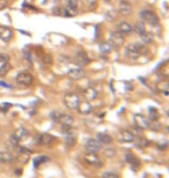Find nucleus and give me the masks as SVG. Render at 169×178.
<instances>
[{
  "label": "nucleus",
  "instance_id": "obj_1",
  "mask_svg": "<svg viewBox=\"0 0 169 178\" xmlns=\"http://www.w3.org/2000/svg\"><path fill=\"white\" fill-rule=\"evenodd\" d=\"M150 52V49L144 43H131L125 49V56L131 60H137L139 57Z\"/></svg>",
  "mask_w": 169,
  "mask_h": 178
},
{
  "label": "nucleus",
  "instance_id": "obj_2",
  "mask_svg": "<svg viewBox=\"0 0 169 178\" xmlns=\"http://www.w3.org/2000/svg\"><path fill=\"white\" fill-rule=\"evenodd\" d=\"M84 162L87 165H89V167L94 168V169H100L103 165V161H102V159L96 153L87 152L84 155Z\"/></svg>",
  "mask_w": 169,
  "mask_h": 178
},
{
  "label": "nucleus",
  "instance_id": "obj_3",
  "mask_svg": "<svg viewBox=\"0 0 169 178\" xmlns=\"http://www.w3.org/2000/svg\"><path fill=\"white\" fill-rule=\"evenodd\" d=\"M80 102V97L75 93H67L65 95V97H64V103H65L66 108H69V110H77V108Z\"/></svg>",
  "mask_w": 169,
  "mask_h": 178
},
{
  "label": "nucleus",
  "instance_id": "obj_4",
  "mask_svg": "<svg viewBox=\"0 0 169 178\" xmlns=\"http://www.w3.org/2000/svg\"><path fill=\"white\" fill-rule=\"evenodd\" d=\"M139 16H140V19L142 20V22L150 23L151 26H153V27L159 26V18L154 12L145 9V11H141L139 13Z\"/></svg>",
  "mask_w": 169,
  "mask_h": 178
},
{
  "label": "nucleus",
  "instance_id": "obj_5",
  "mask_svg": "<svg viewBox=\"0 0 169 178\" xmlns=\"http://www.w3.org/2000/svg\"><path fill=\"white\" fill-rule=\"evenodd\" d=\"M14 153H15V160L18 161L19 163H27L28 161H29V159H30V150L28 149V148L26 147H21V146H19V147L16 148L15 150H14Z\"/></svg>",
  "mask_w": 169,
  "mask_h": 178
},
{
  "label": "nucleus",
  "instance_id": "obj_6",
  "mask_svg": "<svg viewBox=\"0 0 169 178\" xmlns=\"http://www.w3.org/2000/svg\"><path fill=\"white\" fill-rule=\"evenodd\" d=\"M124 42H125L124 35L119 34L118 31L111 33L110 36H109V41H108V43L110 44L111 48H120L124 44Z\"/></svg>",
  "mask_w": 169,
  "mask_h": 178
},
{
  "label": "nucleus",
  "instance_id": "obj_7",
  "mask_svg": "<svg viewBox=\"0 0 169 178\" xmlns=\"http://www.w3.org/2000/svg\"><path fill=\"white\" fill-rule=\"evenodd\" d=\"M16 82L19 84H21V86L29 87L34 82V76L28 72H21L16 75Z\"/></svg>",
  "mask_w": 169,
  "mask_h": 178
},
{
  "label": "nucleus",
  "instance_id": "obj_8",
  "mask_svg": "<svg viewBox=\"0 0 169 178\" xmlns=\"http://www.w3.org/2000/svg\"><path fill=\"white\" fill-rule=\"evenodd\" d=\"M54 141V136L48 133H42V134H37L36 135V144L39 146H51Z\"/></svg>",
  "mask_w": 169,
  "mask_h": 178
},
{
  "label": "nucleus",
  "instance_id": "obj_9",
  "mask_svg": "<svg viewBox=\"0 0 169 178\" xmlns=\"http://www.w3.org/2000/svg\"><path fill=\"white\" fill-rule=\"evenodd\" d=\"M73 61L74 64H77L79 67H84L86 65H88L90 60H89L88 54L84 52V51H78L73 58Z\"/></svg>",
  "mask_w": 169,
  "mask_h": 178
},
{
  "label": "nucleus",
  "instance_id": "obj_10",
  "mask_svg": "<svg viewBox=\"0 0 169 178\" xmlns=\"http://www.w3.org/2000/svg\"><path fill=\"white\" fill-rule=\"evenodd\" d=\"M84 148H86V150L89 153H97L101 150L102 144H101L97 139H89V140L86 142V145H84Z\"/></svg>",
  "mask_w": 169,
  "mask_h": 178
},
{
  "label": "nucleus",
  "instance_id": "obj_11",
  "mask_svg": "<svg viewBox=\"0 0 169 178\" xmlns=\"http://www.w3.org/2000/svg\"><path fill=\"white\" fill-rule=\"evenodd\" d=\"M58 123H59L63 127H72L74 124V118L72 114H60V116L58 118Z\"/></svg>",
  "mask_w": 169,
  "mask_h": 178
},
{
  "label": "nucleus",
  "instance_id": "obj_12",
  "mask_svg": "<svg viewBox=\"0 0 169 178\" xmlns=\"http://www.w3.org/2000/svg\"><path fill=\"white\" fill-rule=\"evenodd\" d=\"M67 75H69V79L72 80H81L86 76V72H84V69L82 67H75L69 69Z\"/></svg>",
  "mask_w": 169,
  "mask_h": 178
},
{
  "label": "nucleus",
  "instance_id": "obj_13",
  "mask_svg": "<svg viewBox=\"0 0 169 178\" xmlns=\"http://www.w3.org/2000/svg\"><path fill=\"white\" fill-rule=\"evenodd\" d=\"M135 124L140 130H148L150 129V121L147 118H145L142 114H136L135 116Z\"/></svg>",
  "mask_w": 169,
  "mask_h": 178
},
{
  "label": "nucleus",
  "instance_id": "obj_14",
  "mask_svg": "<svg viewBox=\"0 0 169 178\" xmlns=\"http://www.w3.org/2000/svg\"><path fill=\"white\" fill-rule=\"evenodd\" d=\"M118 139L120 142L130 144V142H133V141L136 140V135L131 132V131H129V130H123L122 132L119 133Z\"/></svg>",
  "mask_w": 169,
  "mask_h": 178
},
{
  "label": "nucleus",
  "instance_id": "obj_15",
  "mask_svg": "<svg viewBox=\"0 0 169 178\" xmlns=\"http://www.w3.org/2000/svg\"><path fill=\"white\" fill-rule=\"evenodd\" d=\"M118 13L123 16H129L132 13V6L130 3H127L125 0H122L118 5Z\"/></svg>",
  "mask_w": 169,
  "mask_h": 178
},
{
  "label": "nucleus",
  "instance_id": "obj_16",
  "mask_svg": "<svg viewBox=\"0 0 169 178\" xmlns=\"http://www.w3.org/2000/svg\"><path fill=\"white\" fill-rule=\"evenodd\" d=\"M78 3H79V0H69L67 7L65 8L67 18H72L78 14Z\"/></svg>",
  "mask_w": 169,
  "mask_h": 178
},
{
  "label": "nucleus",
  "instance_id": "obj_17",
  "mask_svg": "<svg viewBox=\"0 0 169 178\" xmlns=\"http://www.w3.org/2000/svg\"><path fill=\"white\" fill-rule=\"evenodd\" d=\"M15 156L11 150H6V152H0V164H11L14 162Z\"/></svg>",
  "mask_w": 169,
  "mask_h": 178
},
{
  "label": "nucleus",
  "instance_id": "obj_18",
  "mask_svg": "<svg viewBox=\"0 0 169 178\" xmlns=\"http://www.w3.org/2000/svg\"><path fill=\"white\" fill-rule=\"evenodd\" d=\"M13 37V31L6 26H0V39L3 42H9Z\"/></svg>",
  "mask_w": 169,
  "mask_h": 178
},
{
  "label": "nucleus",
  "instance_id": "obj_19",
  "mask_svg": "<svg viewBox=\"0 0 169 178\" xmlns=\"http://www.w3.org/2000/svg\"><path fill=\"white\" fill-rule=\"evenodd\" d=\"M117 31L119 34L122 35H129L133 31V28L129 22H125V21H122L117 24Z\"/></svg>",
  "mask_w": 169,
  "mask_h": 178
},
{
  "label": "nucleus",
  "instance_id": "obj_20",
  "mask_svg": "<svg viewBox=\"0 0 169 178\" xmlns=\"http://www.w3.org/2000/svg\"><path fill=\"white\" fill-rule=\"evenodd\" d=\"M77 110L79 111V114L87 116V114H89L93 111V106L90 105V103L87 102V101H82V102L79 103Z\"/></svg>",
  "mask_w": 169,
  "mask_h": 178
},
{
  "label": "nucleus",
  "instance_id": "obj_21",
  "mask_svg": "<svg viewBox=\"0 0 169 178\" xmlns=\"http://www.w3.org/2000/svg\"><path fill=\"white\" fill-rule=\"evenodd\" d=\"M82 95H84V101L92 102V101L96 99V97H97V91L93 87H88L82 91Z\"/></svg>",
  "mask_w": 169,
  "mask_h": 178
},
{
  "label": "nucleus",
  "instance_id": "obj_22",
  "mask_svg": "<svg viewBox=\"0 0 169 178\" xmlns=\"http://www.w3.org/2000/svg\"><path fill=\"white\" fill-rule=\"evenodd\" d=\"M13 135L15 136L20 142V141H23L24 139H27L28 136H29V133H28V131L24 129V127H19V129H16L15 131H14Z\"/></svg>",
  "mask_w": 169,
  "mask_h": 178
},
{
  "label": "nucleus",
  "instance_id": "obj_23",
  "mask_svg": "<svg viewBox=\"0 0 169 178\" xmlns=\"http://www.w3.org/2000/svg\"><path fill=\"white\" fill-rule=\"evenodd\" d=\"M19 140L16 139L15 136L13 135V134H11V136L8 138V140H7V147L9 150H12V152H14L16 148L19 147Z\"/></svg>",
  "mask_w": 169,
  "mask_h": 178
},
{
  "label": "nucleus",
  "instance_id": "obj_24",
  "mask_svg": "<svg viewBox=\"0 0 169 178\" xmlns=\"http://www.w3.org/2000/svg\"><path fill=\"white\" fill-rule=\"evenodd\" d=\"M96 139L100 141L101 144H105V145H109L111 144V136L109 135V134H105V133H99L97 135H96Z\"/></svg>",
  "mask_w": 169,
  "mask_h": 178
},
{
  "label": "nucleus",
  "instance_id": "obj_25",
  "mask_svg": "<svg viewBox=\"0 0 169 178\" xmlns=\"http://www.w3.org/2000/svg\"><path fill=\"white\" fill-rule=\"evenodd\" d=\"M159 91H161L163 93L165 96H168V90H169V82L166 80V81H161V82H159L158 86H156Z\"/></svg>",
  "mask_w": 169,
  "mask_h": 178
},
{
  "label": "nucleus",
  "instance_id": "obj_26",
  "mask_svg": "<svg viewBox=\"0 0 169 178\" xmlns=\"http://www.w3.org/2000/svg\"><path fill=\"white\" fill-rule=\"evenodd\" d=\"M132 28H133V30H135L139 36L142 35L145 31H146V27H145V23L142 22V21H138V22H136L135 27H132Z\"/></svg>",
  "mask_w": 169,
  "mask_h": 178
},
{
  "label": "nucleus",
  "instance_id": "obj_27",
  "mask_svg": "<svg viewBox=\"0 0 169 178\" xmlns=\"http://www.w3.org/2000/svg\"><path fill=\"white\" fill-rule=\"evenodd\" d=\"M148 118L152 121H158L159 118H160V112L158 111V109L151 108L150 110H148Z\"/></svg>",
  "mask_w": 169,
  "mask_h": 178
},
{
  "label": "nucleus",
  "instance_id": "obj_28",
  "mask_svg": "<svg viewBox=\"0 0 169 178\" xmlns=\"http://www.w3.org/2000/svg\"><path fill=\"white\" fill-rule=\"evenodd\" d=\"M140 38H141L144 44H150V43L153 42V35L147 33V31H145L142 35H140Z\"/></svg>",
  "mask_w": 169,
  "mask_h": 178
},
{
  "label": "nucleus",
  "instance_id": "obj_29",
  "mask_svg": "<svg viewBox=\"0 0 169 178\" xmlns=\"http://www.w3.org/2000/svg\"><path fill=\"white\" fill-rule=\"evenodd\" d=\"M11 68H12L11 64H9L8 61H4V63H3V66L0 67V76L6 75V74L11 71Z\"/></svg>",
  "mask_w": 169,
  "mask_h": 178
},
{
  "label": "nucleus",
  "instance_id": "obj_30",
  "mask_svg": "<svg viewBox=\"0 0 169 178\" xmlns=\"http://www.w3.org/2000/svg\"><path fill=\"white\" fill-rule=\"evenodd\" d=\"M101 177L102 178H119V174L115 170H108V171H104Z\"/></svg>",
  "mask_w": 169,
  "mask_h": 178
},
{
  "label": "nucleus",
  "instance_id": "obj_31",
  "mask_svg": "<svg viewBox=\"0 0 169 178\" xmlns=\"http://www.w3.org/2000/svg\"><path fill=\"white\" fill-rule=\"evenodd\" d=\"M125 160L130 163L131 165H137V167L139 165V161L136 159L133 155H131V154H126V155H125Z\"/></svg>",
  "mask_w": 169,
  "mask_h": 178
},
{
  "label": "nucleus",
  "instance_id": "obj_32",
  "mask_svg": "<svg viewBox=\"0 0 169 178\" xmlns=\"http://www.w3.org/2000/svg\"><path fill=\"white\" fill-rule=\"evenodd\" d=\"M103 154L105 155V157H109V159H111V157H114V156L116 155L115 148H111V147L105 148V149L103 150Z\"/></svg>",
  "mask_w": 169,
  "mask_h": 178
},
{
  "label": "nucleus",
  "instance_id": "obj_33",
  "mask_svg": "<svg viewBox=\"0 0 169 178\" xmlns=\"http://www.w3.org/2000/svg\"><path fill=\"white\" fill-rule=\"evenodd\" d=\"M43 64L44 65H46V66H51L52 65V63H54V58H52V56L51 54H45L44 57H43Z\"/></svg>",
  "mask_w": 169,
  "mask_h": 178
},
{
  "label": "nucleus",
  "instance_id": "obj_34",
  "mask_svg": "<svg viewBox=\"0 0 169 178\" xmlns=\"http://www.w3.org/2000/svg\"><path fill=\"white\" fill-rule=\"evenodd\" d=\"M111 46H110V44L109 43H102L100 45V50L102 53H109L110 51H111Z\"/></svg>",
  "mask_w": 169,
  "mask_h": 178
},
{
  "label": "nucleus",
  "instance_id": "obj_35",
  "mask_svg": "<svg viewBox=\"0 0 169 178\" xmlns=\"http://www.w3.org/2000/svg\"><path fill=\"white\" fill-rule=\"evenodd\" d=\"M81 3L89 8H94L96 6V4H97L96 0H81Z\"/></svg>",
  "mask_w": 169,
  "mask_h": 178
},
{
  "label": "nucleus",
  "instance_id": "obj_36",
  "mask_svg": "<svg viewBox=\"0 0 169 178\" xmlns=\"http://www.w3.org/2000/svg\"><path fill=\"white\" fill-rule=\"evenodd\" d=\"M137 145H138L139 147H147V146H148V141L145 140V139L139 138L138 140H137Z\"/></svg>",
  "mask_w": 169,
  "mask_h": 178
},
{
  "label": "nucleus",
  "instance_id": "obj_37",
  "mask_svg": "<svg viewBox=\"0 0 169 178\" xmlns=\"http://www.w3.org/2000/svg\"><path fill=\"white\" fill-rule=\"evenodd\" d=\"M59 116H60V112H58V111H54V112H51V118H52L54 121H58Z\"/></svg>",
  "mask_w": 169,
  "mask_h": 178
},
{
  "label": "nucleus",
  "instance_id": "obj_38",
  "mask_svg": "<svg viewBox=\"0 0 169 178\" xmlns=\"http://www.w3.org/2000/svg\"><path fill=\"white\" fill-rule=\"evenodd\" d=\"M8 5V0H0V11L7 7Z\"/></svg>",
  "mask_w": 169,
  "mask_h": 178
},
{
  "label": "nucleus",
  "instance_id": "obj_39",
  "mask_svg": "<svg viewBox=\"0 0 169 178\" xmlns=\"http://www.w3.org/2000/svg\"><path fill=\"white\" fill-rule=\"evenodd\" d=\"M9 57H8L7 54H5V53H0V61L1 63H4V61H8Z\"/></svg>",
  "mask_w": 169,
  "mask_h": 178
},
{
  "label": "nucleus",
  "instance_id": "obj_40",
  "mask_svg": "<svg viewBox=\"0 0 169 178\" xmlns=\"http://www.w3.org/2000/svg\"><path fill=\"white\" fill-rule=\"evenodd\" d=\"M0 86H4V87H7V88H11L9 84H6L5 82H0Z\"/></svg>",
  "mask_w": 169,
  "mask_h": 178
},
{
  "label": "nucleus",
  "instance_id": "obj_41",
  "mask_svg": "<svg viewBox=\"0 0 169 178\" xmlns=\"http://www.w3.org/2000/svg\"><path fill=\"white\" fill-rule=\"evenodd\" d=\"M103 1H105V3H111L112 0H103Z\"/></svg>",
  "mask_w": 169,
  "mask_h": 178
}]
</instances>
